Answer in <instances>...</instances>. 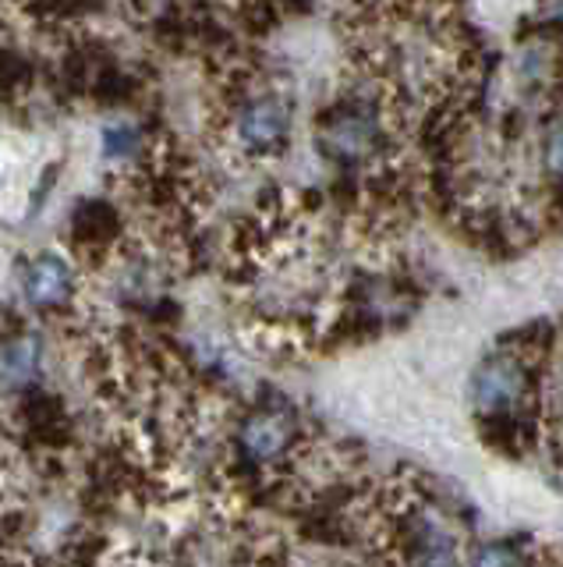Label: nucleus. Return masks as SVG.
Listing matches in <instances>:
<instances>
[{"instance_id": "20e7f679", "label": "nucleus", "mask_w": 563, "mask_h": 567, "mask_svg": "<svg viewBox=\"0 0 563 567\" xmlns=\"http://www.w3.org/2000/svg\"><path fill=\"white\" fill-rule=\"evenodd\" d=\"M298 436V425L280 408H256L252 415H244L238 425V451L252 465H273L280 461Z\"/></svg>"}, {"instance_id": "f257e3e1", "label": "nucleus", "mask_w": 563, "mask_h": 567, "mask_svg": "<svg viewBox=\"0 0 563 567\" xmlns=\"http://www.w3.org/2000/svg\"><path fill=\"white\" fill-rule=\"evenodd\" d=\"M383 142V121L368 103H344L320 124V146L337 164H362L376 156Z\"/></svg>"}, {"instance_id": "39448f33", "label": "nucleus", "mask_w": 563, "mask_h": 567, "mask_svg": "<svg viewBox=\"0 0 563 567\" xmlns=\"http://www.w3.org/2000/svg\"><path fill=\"white\" fill-rule=\"evenodd\" d=\"M22 291L32 309L58 312L75 298V266L58 252H40L25 266Z\"/></svg>"}, {"instance_id": "9d476101", "label": "nucleus", "mask_w": 563, "mask_h": 567, "mask_svg": "<svg viewBox=\"0 0 563 567\" xmlns=\"http://www.w3.org/2000/svg\"><path fill=\"white\" fill-rule=\"evenodd\" d=\"M542 167L550 177L563 182V117H556L542 135Z\"/></svg>"}, {"instance_id": "f03ea898", "label": "nucleus", "mask_w": 563, "mask_h": 567, "mask_svg": "<svg viewBox=\"0 0 563 567\" xmlns=\"http://www.w3.org/2000/svg\"><path fill=\"white\" fill-rule=\"evenodd\" d=\"M288 135H291V106L284 96L262 93V96H252L238 106L234 138L244 153H256V156L280 153Z\"/></svg>"}, {"instance_id": "f8f14e48", "label": "nucleus", "mask_w": 563, "mask_h": 567, "mask_svg": "<svg viewBox=\"0 0 563 567\" xmlns=\"http://www.w3.org/2000/svg\"><path fill=\"white\" fill-rule=\"evenodd\" d=\"M542 11H545V22L563 32V0H542Z\"/></svg>"}, {"instance_id": "7ed1b4c3", "label": "nucleus", "mask_w": 563, "mask_h": 567, "mask_svg": "<svg viewBox=\"0 0 563 567\" xmlns=\"http://www.w3.org/2000/svg\"><path fill=\"white\" fill-rule=\"evenodd\" d=\"M528 394V372L514 354H489L471 372V404L486 415H510Z\"/></svg>"}, {"instance_id": "423d86ee", "label": "nucleus", "mask_w": 563, "mask_h": 567, "mask_svg": "<svg viewBox=\"0 0 563 567\" xmlns=\"http://www.w3.org/2000/svg\"><path fill=\"white\" fill-rule=\"evenodd\" d=\"M40 362H43L40 337L14 330L8 341L0 344V383L11 386V390L32 386L40 377Z\"/></svg>"}, {"instance_id": "6e6552de", "label": "nucleus", "mask_w": 563, "mask_h": 567, "mask_svg": "<svg viewBox=\"0 0 563 567\" xmlns=\"http://www.w3.org/2000/svg\"><path fill=\"white\" fill-rule=\"evenodd\" d=\"M408 567H461V560H457V546L444 528L429 518H415Z\"/></svg>"}, {"instance_id": "9b49d317", "label": "nucleus", "mask_w": 563, "mask_h": 567, "mask_svg": "<svg viewBox=\"0 0 563 567\" xmlns=\"http://www.w3.org/2000/svg\"><path fill=\"white\" fill-rule=\"evenodd\" d=\"M471 567H524V557L507 543H489L475 554Z\"/></svg>"}, {"instance_id": "0eeeda50", "label": "nucleus", "mask_w": 563, "mask_h": 567, "mask_svg": "<svg viewBox=\"0 0 563 567\" xmlns=\"http://www.w3.org/2000/svg\"><path fill=\"white\" fill-rule=\"evenodd\" d=\"M72 235H75V245L90 248V252H103V248H111L121 235V217L111 203H82L72 217Z\"/></svg>"}, {"instance_id": "1a4fd4ad", "label": "nucleus", "mask_w": 563, "mask_h": 567, "mask_svg": "<svg viewBox=\"0 0 563 567\" xmlns=\"http://www.w3.org/2000/svg\"><path fill=\"white\" fill-rule=\"evenodd\" d=\"M143 150V132L135 124L121 121V124H107L103 128V156L107 159H128Z\"/></svg>"}]
</instances>
